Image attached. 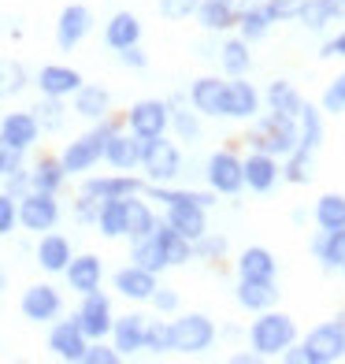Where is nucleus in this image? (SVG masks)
Listing matches in <instances>:
<instances>
[{"label": "nucleus", "mask_w": 345, "mask_h": 364, "mask_svg": "<svg viewBox=\"0 0 345 364\" xmlns=\"http://www.w3.org/2000/svg\"><path fill=\"white\" fill-rule=\"evenodd\" d=\"M283 178L290 186H308L316 178V153H305V149H293L283 164Z\"/></svg>", "instance_id": "nucleus-42"}, {"label": "nucleus", "mask_w": 345, "mask_h": 364, "mask_svg": "<svg viewBox=\"0 0 345 364\" xmlns=\"http://www.w3.org/2000/svg\"><path fill=\"white\" fill-rule=\"evenodd\" d=\"M19 312H23V320H30V323H53L63 312V297H60V290L53 283H34V287L23 290Z\"/></svg>", "instance_id": "nucleus-12"}, {"label": "nucleus", "mask_w": 345, "mask_h": 364, "mask_svg": "<svg viewBox=\"0 0 345 364\" xmlns=\"http://www.w3.org/2000/svg\"><path fill=\"white\" fill-rule=\"evenodd\" d=\"M71 242L56 235V230H45V235L38 238V250H34V260H38V268L48 272V275H63L67 272V264H71Z\"/></svg>", "instance_id": "nucleus-21"}, {"label": "nucleus", "mask_w": 345, "mask_h": 364, "mask_svg": "<svg viewBox=\"0 0 345 364\" xmlns=\"http://www.w3.org/2000/svg\"><path fill=\"white\" fill-rule=\"evenodd\" d=\"M126 127L134 130L138 138H160V134H168V127H171V105L160 101V97H145V101L130 105Z\"/></svg>", "instance_id": "nucleus-9"}, {"label": "nucleus", "mask_w": 345, "mask_h": 364, "mask_svg": "<svg viewBox=\"0 0 345 364\" xmlns=\"http://www.w3.org/2000/svg\"><path fill=\"white\" fill-rule=\"evenodd\" d=\"M4 287H8V275H4V272H0V294H4Z\"/></svg>", "instance_id": "nucleus-60"}, {"label": "nucleus", "mask_w": 345, "mask_h": 364, "mask_svg": "<svg viewBox=\"0 0 345 364\" xmlns=\"http://www.w3.org/2000/svg\"><path fill=\"white\" fill-rule=\"evenodd\" d=\"M216 4H226V8H238V0H216Z\"/></svg>", "instance_id": "nucleus-61"}, {"label": "nucleus", "mask_w": 345, "mask_h": 364, "mask_svg": "<svg viewBox=\"0 0 345 364\" xmlns=\"http://www.w3.org/2000/svg\"><path fill=\"white\" fill-rule=\"evenodd\" d=\"M86 346H89V335L78 327V320H56L48 327V353L60 357V360H71V364H82L86 357Z\"/></svg>", "instance_id": "nucleus-13"}, {"label": "nucleus", "mask_w": 345, "mask_h": 364, "mask_svg": "<svg viewBox=\"0 0 345 364\" xmlns=\"http://www.w3.org/2000/svg\"><path fill=\"white\" fill-rule=\"evenodd\" d=\"M141 168L149 175V182H175L182 175V149L168 141V134L160 138H145V153H141Z\"/></svg>", "instance_id": "nucleus-5"}, {"label": "nucleus", "mask_w": 345, "mask_h": 364, "mask_svg": "<svg viewBox=\"0 0 345 364\" xmlns=\"http://www.w3.org/2000/svg\"><path fill=\"white\" fill-rule=\"evenodd\" d=\"M308 4V0H275V11L278 19H297V11Z\"/></svg>", "instance_id": "nucleus-57"}, {"label": "nucleus", "mask_w": 345, "mask_h": 364, "mask_svg": "<svg viewBox=\"0 0 345 364\" xmlns=\"http://www.w3.org/2000/svg\"><path fill=\"white\" fill-rule=\"evenodd\" d=\"M63 279H67V287H71L78 297H82V294H93V290H101L104 264H101V257H97V253H78V257H71Z\"/></svg>", "instance_id": "nucleus-19"}, {"label": "nucleus", "mask_w": 345, "mask_h": 364, "mask_svg": "<svg viewBox=\"0 0 345 364\" xmlns=\"http://www.w3.org/2000/svg\"><path fill=\"white\" fill-rule=\"evenodd\" d=\"M219 68L234 78V75H245L253 68V53H249V41H245L241 34L238 38H226L219 45Z\"/></svg>", "instance_id": "nucleus-39"}, {"label": "nucleus", "mask_w": 345, "mask_h": 364, "mask_svg": "<svg viewBox=\"0 0 345 364\" xmlns=\"http://www.w3.org/2000/svg\"><path fill=\"white\" fill-rule=\"evenodd\" d=\"M60 223V201L56 193L45 190H30L19 197V227L30 230V235H45Z\"/></svg>", "instance_id": "nucleus-8"}, {"label": "nucleus", "mask_w": 345, "mask_h": 364, "mask_svg": "<svg viewBox=\"0 0 345 364\" xmlns=\"http://www.w3.org/2000/svg\"><path fill=\"white\" fill-rule=\"evenodd\" d=\"M341 327H345V312H341Z\"/></svg>", "instance_id": "nucleus-62"}, {"label": "nucleus", "mask_w": 345, "mask_h": 364, "mask_svg": "<svg viewBox=\"0 0 345 364\" xmlns=\"http://www.w3.org/2000/svg\"><path fill=\"white\" fill-rule=\"evenodd\" d=\"M297 342V323L290 312H256V320L249 323V346L256 350V357H278Z\"/></svg>", "instance_id": "nucleus-1"}, {"label": "nucleus", "mask_w": 345, "mask_h": 364, "mask_svg": "<svg viewBox=\"0 0 345 364\" xmlns=\"http://www.w3.org/2000/svg\"><path fill=\"white\" fill-rule=\"evenodd\" d=\"M75 320H78V327L89 335V342L108 338V335H111V323H115L111 297H108V294H101V290L82 294V305H78V312H75Z\"/></svg>", "instance_id": "nucleus-10"}, {"label": "nucleus", "mask_w": 345, "mask_h": 364, "mask_svg": "<svg viewBox=\"0 0 345 364\" xmlns=\"http://www.w3.org/2000/svg\"><path fill=\"white\" fill-rule=\"evenodd\" d=\"M23 156L26 153H23L19 145H11L4 134H0V178H8L11 171H19L23 168Z\"/></svg>", "instance_id": "nucleus-50"}, {"label": "nucleus", "mask_w": 345, "mask_h": 364, "mask_svg": "<svg viewBox=\"0 0 345 364\" xmlns=\"http://www.w3.org/2000/svg\"><path fill=\"white\" fill-rule=\"evenodd\" d=\"M312 253L319 257L323 268L341 272V264H345V227L341 230H323L319 238H312Z\"/></svg>", "instance_id": "nucleus-37"}, {"label": "nucleus", "mask_w": 345, "mask_h": 364, "mask_svg": "<svg viewBox=\"0 0 345 364\" xmlns=\"http://www.w3.org/2000/svg\"><path fill=\"white\" fill-rule=\"evenodd\" d=\"M297 19H301V26H305V30L319 34V30H327V23H331L334 15H331V8H327L323 0H308V4L297 11Z\"/></svg>", "instance_id": "nucleus-47"}, {"label": "nucleus", "mask_w": 345, "mask_h": 364, "mask_svg": "<svg viewBox=\"0 0 345 364\" xmlns=\"http://www.w3.org/2000/svg\"><path fill=\"white\" fill-rule=\"evenodd\" d=\"M223 93H226V82L216 78V75H204V78H197L193 86H190V105L208 115V119H223Z\"/></svg>", "instance_id": "nucleus-24"}, {"label": "nucleus", "mask_w": 345, "mask_h": 364, "mask_svg": "<svg viewBox=\"0 0 345 364\" xmlns=\"http://www.w3.org/2000/svg\"><path fill=\"white\" fill-rule=\"evenodd\" d=\"M278 178H283L278 156L264 153V149H253V153L245 156V190H253V193H271Z\"/></svg>", "instance_id": "nucleus-17"}, {"label": "nucleus", "mask_w": 345, "mask_h": 364, "mask_svg": "<svg viewBox=\"0 0 345 364\" xmlns=\"http://www.w3.org/2000/svg\"><path fill=\"white\" fill-rule=\"evenodd\" d=\"M15 227H19V201L0 190V238H8Z\"/></svg>", "instance_id": "nucleus-49"}, {"label": "nucleus", "mask_w": 345, "mask_h": 364, "mask_svg": "<svg viewBox=\"0 0 345 364\" xmlns=\"http://www.w3.org/2000/svg\"><path fill=\"white\" fill-rule=\"evenodd\" d=\"M264 101H268L271 112H283V115H297L305 108V97L290 78H275L268 86V93H264Z\"/></svg>", "instance_id": "nucleus-38"}, {"label": "nucleus", "mask_w": 345, "mask_h": 364, "mask_svg": "<svg viewBox=\"0 0 345 364\" xmlns=\"http://www.w3.org/2000/svg\"><path fill=\"white\" fill-rule=\"evenodd\" d=\"M0 134H4L11 145H19L23 153H26V149L41 138V123H38L34 108H30V112H8L4 119H0Z\"/></svg>", "instance_id": "nucleus-28"}, {"label": "nucleus", "mask_w": 345, "mask_h": 364, "mask_svg": "<svg viewBox=\"0 0 345 364\" xmlns=\"http://www.w3.org/2000/svg\"><path fill=\"white\" fill-rule=\"evenodd\" d=\"M275 23H283L275 11V0H238V34L249 45L264 41Z\"/></svg>", "instance_id": "nucleus-11"}, {"label": "nucleus", "mask_w": 345, "mask_h": 364, "mask_svg": "<svg viewBox=\"0 0 345 364\" xmlns=\"http://www.w3.org/2000/svg\"><path fill=\"white\" fill-rule=\"evenodd\" d=\"M323 112L327 115H341L345 112V75H338L323 93Z\"/></svg>", "instance_id": "nucleus-52"}, {"label": "nucleus", "mask_w": 345, "mask_h": 364, "mask_svg": "<svg viewBox=\"0 0 345 364\" xmlns=\"http://www.w3.org/2000/svg\"><path fill=\"white\" fill-rule=\"evenodd\" d=\"M319 56L323 60H338V56H345V34H338V38H331L323 48H319Z\"/></svg>", "instance_id": "nucleus-58"}, {"label": "nucleus", "mask_w": 345, "mask_h": 364, "mask_svg": "<svg viewBox=\"0 0 345 364\" xmlns=\"http://www.w3.org/2000/svg\"><path fill=\"white\" fill-rule=\"evenodd\" d=\"M34 115L41 130H48V134H60L63 127H67V108H63V97H41V101L34 105Z\"/></svg>", "instance_id": "nucleus-45"}, {"label": "nucleus", "mask_w": 345, "mask_h": 364, "mask_svg": "<svg viewBox=\"0 0 345 364\" xmlns=\"http://www.w3.org/2000/svg\"><path fill=\"white\" fill-rule=\"evenodd\" d=\"M97 212H101V201H97V197H89V193H82L78 201H75V220H78V223H93V227H97Z\"/></svg>", "instance_id": "nucleus-53"}, {"label": "nucleus", "mask_w": 345, "mask_h": 364, "mask_svg": "<svg viewBox=\"0 0 345 364\" xmlns=\"http://www.w3.org/2000/svg\"><path fill=\"white\" fill-rule=\"evenodd\" d=\"M145 331H149V316L141 312H126L111 323V346L119 350L123 357H134L145 350Z\"/></svg>", "instance_id": "nucleus-20"}, {"label": "nucleus", "mask_w": 345, "mask_h": 364, "mask_svg": "<svg viewBox=\"0 0 345 364\" xmlns=\"http://www.w3.org/2000/svg\"><path fill=\"white\" fill-rule=\"evenodd\" d=\"M104 45L111 53H123L130 45H141V19L134 11H115L104 23Z\"/></svg>", "instance_id": "nucleus-25"}, {"label": "nucleus", "mask_w": 345, "mask_h": 364, "mask_svg": "<svg viewBox=\"0 0 345 364\" xmlns=\"http://www.w3.org/2000/svg\"><path fill=\"white\" fill-rule=\"evenodd\" d=\"M26 86H30V75H26L23 63L11 60V56H0V101L19 97Z\"/></svg>", "instance_id": "nucleus-41"}, {"label": "nucleus", "mask_w": 345, "mask_h": 364, "mask_svg": "<svg viewBox=\"0 0 345 364\" xmlns=\"http://www.w3.org/2000/svg\"><path fill=\"white\" fill-rule=\"evenodd\" d=\"M323 108L316 105H308L297 112V149H305V153H316V149L323 145Z\"/></svg>", "instance_id": "nucleus-31"}, {"label": "nucleus", "mask_w": 345, "mask_h": 364, "mask_svg": "<svg viewBox=\"0 0 345 364\" xmlns=\"http://www.w3.org/2000/svg\"><path fill=\"white\" fill-rule=\"evenodd\" d=\"M286 360L293 364H334L345 357V327L341 320H331V323H319L316 331H308V338L297 346V350H290L283 353Z\"/></svg>", "instance_id": "nucleus-2"}, {"label": "nucleus", "mask_w": 345, "mask_h": 364, "mask_svg": "<svg viewBox=\"0 0 345 364\" xmlns=\"http://www.w3.org/2000/svg\"><path fill=\"white\" fill-rule=\"evenodd\" d=\"M134 197V193H130ZM97 230L104 238H126V197H108L97 212Z\"/></svg>", "instance_id": "nucleus-34"}, {"label": "nucleus", "mask_w": 345, "mask_h": 364, "mask_svg": "<svg viewBox=\"0 0 345 364\" xmlns=\"http://www.w3.org/2000/svg\"><path fill=\"white\" fill-rule=\"evenodd\" d=\"M153 235H156V242L163 245V253H168V264H171V268H182V264L193 260V253H197V250H193V242L178 235V230H175L168 220H163V223L153 230Z\"/></svg>", "instance_id": "nucleus-33"}, {"label": "nucleus", "mask_w": 345, "mask_h": 364, "mask_svg": "<svg viewBox=\"0 0 345 364\" xmlns=\"http://www.w3.org/2000/svg\"><path fill=\"white\" fill-rule=\"evenodd\" d=\"M223 112L226 119H256L260 112V93L253 82H245L241 75H234L226 82V93H223Z\"/></svg>", "instance_id": "nucleus-18"}, {"label": "nucleus", "mask_w": 345, "mask_h": 364, "mask_svg": "<svg viewBox=\"0 0 345 364\" xmlns=\"http://www.w3.org/2000/svg\"><path fill=\"white\" fill-rule=\"evenodd\" d=\"M145 182L134 175H97L82 182V193L97 197V201H108V197H130V193H141Z\"/></svg>", "instance_id": "nucleus-26"}, {"label": "nucleus", "mask_w": 345, "mask_h": 364, "mask_svg": "<svg viewBox=\"0 0 345 364\" xmlns=\"http://www.w3.org/2000/svg\"><path fill=\"white\" fill-rule=\"evenodd\" d=\"M175 331V353H204L216 342V323H212L204 312H186V316L171 320Z\"/></svg>", "instance_id": "nucleus-7"}, {"label": "nucleus", "mask_w": 345, "mask_h": 364, "mask_svg": "<svg viewBox=\"0 0 345 364\" xmlns=\"http://www.w3.org/2000/svg\"><path fill=\"white\" fill-rule=\"evenodd\" d=\"M145 350L149 353H175V331L168 320H149L145 331Z\"/></svg>", "instance_id": "nucleus-46"}, {"label": "nucleus", "mask_w": 345, "mask_h": 364, "mask_svg": "<svg viewBox=\"0 0 345 364\" xmlns=\"http://www.w3.org/2000/svg\"><path fill=\"white\" fill-rule=\"evenodd\" d=\"M63 182H67V168H63L60 156H41L34 168H30V186H34V190L60 193Z\"/></svg>", "instance_id": "nucleus-35"}, {"label": "nucleus", "mask_w": 345, "mask_h": 364, "mask_svg": "<svg viewBox=\"0 0 345 364\" xmlns=\"http://www.w3.org/2000/svg\"><path fill=\"white\" fill-rule=\"evenodd\" d=\"M89 34H93V11L86 4H67L56 15V45L63 48V53L78 48Z\"/></svg>", "instance_id": "nucleus-14"}, {"label": "nucleus", "mask_w": 345, "mask_h": 364, "mask_svg": "<svg viewBox=\"0 0 345 364\" xmlns=\"http://www.w3.org/2000/svg\"><path fill=\"white\" fill-rule=\"evenodd\" d=\"M115 127L111 123V115L108 119H101V123H93V130H86L82 138H75L67 149H63V168H67V175H82V171H89V168H97V164L104 160V145H108V138L115 134Z\"/></svg>", "instance_id": "nucleus-3"}, {"label": "nucleus", "mask_w": 345, "mask_h": 364, "mask_svg": "<svg viewBox=\"0 0 345 364\" xmlns=\"http://www.w3.org/2000/svg\"><path fill=\"white\" fill-rule=\"evenodd\" d=\"M168 223H171L182 238L201 242V238L208 235V205H197V201L168 205Z\"/></svg>", "instance_id": "nucleus-23"}, {"label": "nucleus", "mask_w": 345, "mask_h": 364, "mask_svg": "<svg viewBox=\"0 0 345 364\" xmlns=\"http://www.w3.org/2000/svg\"><path fill=\"white\" fill-rule=\"evenodd\" d=\"M238 305L245 312H268L278 305V297H283V290L275 287V279H264V283H249V279H238Z\"/></svg>", "instance_id": "nucleus-27"}, {"label": "nucleus", "mask_w": 345, "mask_h": 364, "mask_svg": "<svg viewBox=\"0 0 345 364\" xmlns=\"http://www.w3.org/2000/svg\"><path fill=\"white\" fill-rule=\"evenodd\" d=\"M204 175H208V186L223 193V197H234L245 190V160L230 149H216L204 164Z\"/></svg>", "instance_id": "nucleus-6"}, {"label": "nucleus", "mask_w": 345, "mask_h": 364, "mask_svg": "<svg viewBox=\"0 0 345 364\" xmlns=\"http://www.w3.org/2000/svg\"><path fill=\"white\" fill-rule=\"evenodd\" d=\"M30 190H34V186H30V171H26V168H19V171H11V175L4 178V193H11L15 201H19L23 193H30Z\"/></svg>", "instance_id": "nucleus-54"}, {"label": "nucleus", "mask_w": 345, "mask_h": 364, "mask_svg": "<svg viewBox=\"0 0 345 364\" xmlns=\"http://www.w3.org/2000/svg\"><path fill=\"white\" fill-rule=\"evenodd\" d=\"M141 153H145V138H138L134 130L123 134V130H115L104 145V160L111 164L115 171H134L141 164Z\"/></svg>", "instance_id": "nucleus-22"}, {"label": "nucleus", "mask_w": 345, "mask_h": 364, "mask_svg": "<svg viewBox=\"0 0 345 364\" xmlns=\"http://www.w3.org/2000/svg\"><path fill=\"white\" fill-rule=\"evenodd\" d=\"M130 260L141 264V268H149V272H156V275H160L163 268H171V264H168V253H163V245L156 242V235L138 238L134 250H130Z\"/></svg>", "instance_id": "nucleus-44"}, {"label": "nucleus", "mask_w": 345, "mask_h": 364, "mask_svg": "<svg viewBox=\"0 0 345 364\" xmlns=\"http://www.w3.org/2000/svg\"><path fill=\"white\" fill-rule=\"evenodd\" d=\"M153 305H156V312H178V294L171 290V287H156V294H153Z\"/></svg>", "instance_id": "nucleus-56"}, {"label": "nucleus", "mask_w": 345, "mask_h": 364, "mask_svg": "<svg viewBox=\"0 0 345 364\" xmlns=\"http://www.w3.org/2000/svg\"><path fill=\"white\" fill-rule=\"evenodd\" d=\"M312 220L319 223V230H341L345 227V197L341 193H323L316 208H312Z\"/></svg>", "instance_id": "nucleus-40"}, {"label": "nucleus", "mask_w": 345, "mask_h": 364, "mask_svg": "<svg viewBox=\"0 0 345 364\" xmlns=\"http://www.w3.org/2000/svg\"><path fill=\"white\" fill-rule=\"evenodd\" d=\"M168 105H171V127H175V134L182 138V141H201V119H197L201 112H197L193 105L186 108L178 97H175V101H168Z\"/></svg>", "instance_id": "nucleus-43"}, {"label": "nucleus", "mask_w": 345, "mask_h": 364, "mask_svg": "<svg viewBox=\"0 0 345 364\" xmlns=\"http://www.w3.org/2000/svg\"><path fill=\"white\" fill-rule=\"evenodd\" d=\"M253 145L264 149L271 156H290L297 149V115H283V112H268L253 130Z\"/></svg>", "instance_id": "nucleus-4"}, {"label": "nucleus", "mask_w": 345, "mask_h": 364, "mask_svg": "<svg viewBox=\"0 0 345 364\" xmlns=\"http://www.w3.org/2000/svg\"><path fill=\"white\" fill-rule=\"evenodd\" d=\"M82 71H75V68H67V63H45V68L34 75V86L41 90V97H75L78 90H82Z\"/></svg>", "instance_id": "nucleus-15"}, {"label": "nucleus", "mask_w": 345, "mask_h": 364, "mask_svg": "<svg viewBox=\"0 0 345 364\" xmlns=\"http://www.w3.org/2000/svg\"><path fill=\"white\" fill-rule=\"evenodd\" d=\"M156 227H160V220H156L153 205H149V201H138V193L126 197V238H130V242L149 238Z\"/></svg>", "instance_id": "nucleus-32"}, {"label": "nucleus", "mask_w": 345, "mask_h": 364, "mask_svg": "<svg viewBox=\"0 0 345 364\" xmlns=\"http://www.w3.org/2000/svg\"><path fill=\"white\" fill-rule=\"evenodd\" d=\"M115 56H119V63L130 68V71H145V68H149V56L141 53V45H130V48H123V53H115Z\"/></svg>", "instance_id": "nucleus-55"}, {"label": "nucleus", "mask_w": 345, "mask_h": 364, "mask_svg": "<svg viewBox=\"0 0 345 364\" xmlns=\"http://www.w3.org/2000/svg\"><path fill=\"white\" fill-rule=\"evenodd\" d=\"M201 0H156V11L171 23H182V19H193Z\"/></svg>", "instance_id": "nucleus-48"}, {"label": "nucleus", "mask_w": 345, "mask_h": 364, "mask_svg": "<svg viewBox=\"0 0 345 364\" xmlns=\"http://www.w3.org/2000/svg\"><path fill=\"white\" fill-rule=\"evenodd\" d=\"M123 360V353L115 350V346H104V338H97L86 346V357H82V364H115Z\"/></svg>", "instance_id": "nucleus-51"}, {"label": "nucleus", "mask_w": 345, "mask_h": 364, "mask_svg": "<svg viewBox=\"0 0 345 364\" xmlns=\"http://www.w3.org/2000/svg\"><path fill=\"white\" fill-rule=\"evenodd\" d=\"M327 8H331V15L334 19H345V0H323Z\"/></svg>", "instance_id": "nucleus-59"}, {"label": "nucleus", "mask_w": 345, "mask_h": 364, "mask_svg": "<svg viewBox=\"0 0 345 364\" xmlns=\"http://www.w3.org/2000/svg\"><path fill=\"white\" fill-rule=\"evenodd\" d=\"M197 23H201L204 34H226L230 26H238V8L216 4V0H201V8H197Z\"/></svg>", "instance_id": "nucleus-36"}, {"label": "nucleus", "mask_w": 345, "mask_h": 364, "mask_svg": "<svg viewBox=\"0 0 345 364\" xmlns=\"http://www.w3.org/2000/svg\"><path fill=\"white\" fill-rule=\"evenodd\" d=\"M341 272H345V264H341Z\"/></svg>", "instance_id": "nucleus-63"}, {"label": "nucleus", "mask_w": 345, "mask_h": 364, "mask_svg": "<svg viewBox=\"0 0 345 364\" xmlns=\"http://www.w3.org/2000/svg\"><path fill=\"white\" fill-rule=\"evenodd\" d=\"M275 253L264 250V245H245L238 257V279H249V283H264V279H275Z\"/></svg>", "instance_id": "nucleus-30"}, {"label": "nucleus", "mask_w": 345, "mask_h": 364, "mask_svg": "<svg viewBox=\"0 0 345 364\" xmlns=\"http://www.w3.org/2000/svg\"><path fill=\"white\" fill-rule=\"evenodd\" d=\"M108 112H111V93L104 86H97V82H82V90L75 93V115H82L89 123H101L108 119Z\"/></svg>", "instance_id": "nucleus-29"}, {"label": "nucleus", "mask_w": 345, "mask_h": 364, "mask_svg": "<svg viewBox=\"0 0 345 364\" xmlns=\"http://www.w3.org/2000/svg\"><path fill=\"white\" fill-rule=\"evenodd\" d=\"M111 287L119 290L126 301H153V294H156V272H149V268H141V264H134L130 260L126 268H119L111 275Z\"/></svg>", "instance_id": "nucleus-16"}]
</instances>
